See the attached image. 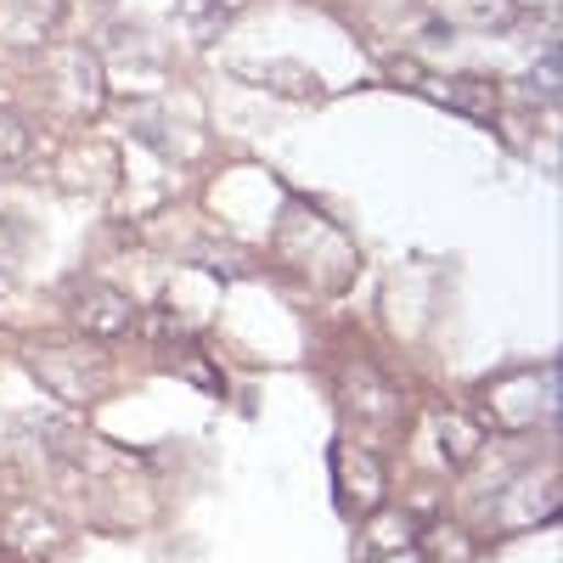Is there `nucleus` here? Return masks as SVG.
Masks as SVG:
<instances>
[{
    "label": "nucleus",
    "mask_w": 563,
    "mask_h": 563,
    "mask_svg": "<svg viewBox=\"0 0 563 563\" xmlns=\"http://www.w3.org/2000/svg\"><path fill=\"white\" fill-rule=\"evenodd\" d=\"M192 260H198V265H209V271H214L220 282H231V276L243 271V254H231V249H220L214 238H209V243H198V249H192Z\"/></svg>",
    "instance_id": "7ed1b4c3"
},
{
    "label": "nucleus",
    "mask_w": 563,
    "mask_h": 563,
    "mask_svg": "<svg viewBox=\"0 0 563 563\" xmlns=\"http://www.w3.org/2000/svg\"><path fill=\"white\" fill-rule=\"evenodd\" d=\"M34 372H40V384H52L57 395L68 400H90V395H102L108 389V372L97 355H74V350H34L29 355Z\"/></svg>",
    "instance_id": "f03ea898"
},
{
    "label": "nucleus",
    "mask_w": 563,
    "mask_h": 563,
    "mask_svg": "<svg viewBox=\"0 0 563 563\" xmlns=\"http://www.w3.org/2000/svg\"><path fill=\"white\" fill-rule=\"evenodd\" d=\"M0 153H7V158L29 153V124H23V119H12L7 108H0Z\"/></svg>",
    "instance_id": "20e7f679"
},
{
    "label": "nucleus",
    "mask_w": 563,
    "mask_h": 563,
    "mask_svg": "<svg viewBox=\"0 0 563 563\" xmlns=\"http://www.w3.org/2000/svg\"><path fill=\"white\" fill-rule=\"evenodd\" d=\"M68 316H74V327H85L90 339H124L130 327H135V305H130L124 294L102 288V282H85V288H74Z\"/></svg>",
    "instance_id": "f257e3e1"
}]
</instances>
